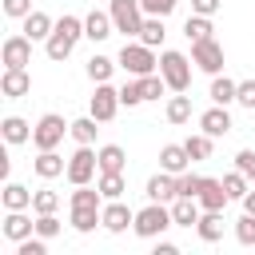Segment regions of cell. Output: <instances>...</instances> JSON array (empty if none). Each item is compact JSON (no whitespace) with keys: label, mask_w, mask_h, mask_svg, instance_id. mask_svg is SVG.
<instances>
[{"label":"cell","mask_w":255,"mask_h":255,"mask_svg":"<svg viewBox=\"0 0 255 255\" xmlns=\"http://www.w3.org/2000/svg\"><path fill=\"white\" fill-rule=\"evenodd\" d=\"M199 187H203V175H195V171H179V175H175V191H179V195L199 199Z\"/></svg>","instance_id":"8d00e7d4"},{"label":"cell","mask_w":255,"mask_h":255,"mask_svg":"<svg viewBox=\"0 0 255 255\" xmlns=\"http://www.w3.org/2000/svg\"><path fill=\"white\" fill-rule=\"evenodd\" d=\"M108 12H112L116 32H124V36H139V28L147 20V12H143L139 0H108Z\"/></svg>","instance_id":"5b68a950"},{"label":"cell","mask_w":255,"mask_h":255,"mask_svg":"<svg viewBox=\"0 0 255 255\" xmlns=\"http://www.w3.org/2000/svg\"><path fill=\"white\" fill-rule=\"evenodd\" d=\"M52 28H56V20H52L48 12H36V8H32V12L24 16V36H28V40H48Z\"/></svg>","instance_id":"ffe728a7"},{"label":"cell","mask_w":255,"mask_h":255,"mask_svg":"<svg viewBox=\"0 0 255 255\" xmlns=\"http://www.w3.org/2000/svg\"><path fill=\"white\" fill-rule=\"evenodd\" d=\"M143 195H147V199H155V203H171V199L179 195V191H175V175L159 167V175H151V179H147Z\"/></svg>","instance_id":"5bb4252c"},{"label":"cell","mask_w":255,"mask_h":255,"mask_svg":"<svg viewBox=\"0 0 255 255\" xmlns=\"http://www.w3.org/2000/svg\"><path fill=\"white\" fill-rule=\"evenodd\" d=\"M199 215H203L199 199H191V195H175V199H171V219H175L179 227H195Z\"/></svg>","instance_id":"e0dca14e"},{"label":"cell","mask_w":255,"mask_h":255,"mask_svg":"<svg viewBox=\"0 0 255 255\" xmlns=\"http://www.w3.org/2000/svg\"><path fill=\"white\" fill-rule=\"evenodd\" d=\"M191 163H195V159L187 155V147H183V143H163V147H159V167H163V171L179 175V171H187Z\"/></svg>","instance_id":"4fadbf2b"},{"label":"cell","mask_w":255,"mask_h":255,"mask_svg":"<svg viewBox=\"0 0 255 255\" xmlns=\"http://www.w3.org/2000/svg\"><path fill=\"white\" fill-rule=\"evenodd\" d=\"M195 231H199L203 243H219L223 239V211H203L199 223H195Z\"/></svg>","instance_id":"7402d4cb"},{"label":"cell","mask_w":255,"mask_h":255,"mask_svg":"<svg viewBox=\"0 0 255 255\" xmlns=\"http://www.w3.org/2000/svg\"><path fill=\"white\" fill-rule=\"evenodd\" d=\"M235 239L243 247H255V215L251 211H243V219H235Z\"/></svg>","instance_id":"f35d334b"},{"label":"cell","mask_w":255,"mask_h":255,"mask_svg":"<svg viewBox=\"0 0 255 255\" xmlns=\"http://www.w3.org/2000/svg\"><path fill=\"white\" fill-rule=\"evenodd\" d=\"M32 211H36V215L60 211V191H52V187H40V191H32Z\"/></svg>","instance_id":"836d02e7"},{"label":"cell","mask_w":255,"mask_h":255,"mask_svg":"<svg viewBox=\"0 0 255 255\" xmlns=\"http://www.w3.org/2000/svg\"><path fill=\"white\" fill-rule=\"evenodd\" d=\"M139 4H143V12H147V16H171L179 0H139Z\"/></svg>","instance_id":"7bdbcfd3"},{"label":"cell","mask_w":255,"mask_h":255,"mask_svg":"<svg viewBox=\"0 0 255 255\" xmlns=\"http://www.w3.org/2000/svg\"><path fill=\"white\" fill-rule=\"evenodd\" d=\"M243 211H251V215H255V183H251V191L243 195Z\"/></svg>","instance_id":"c3c4849f"},{"label":"cell","mask_w":255,"mask_h":255,"mask_svg":"<svg viewBox=\"0 0 255 255\" xmlns=\"http://www.w3.org/2000/svg\"><path fill=\"white\" fill-rule=\"evenodd\" d=\"M223 187H227V195H231V199H243V195H247V191H251V187H247V175H243V171H239V167H235V171H227V175H223Z\"/></svg>","instance_id":"74e56055"},{"label":"cell","mask_w":255,"mask_h":255,"mask_svg":"<svg viewBox=\"0 0 255 255\" xmlns=\"http://www.w3.org/2000/svg\"><path fill=\"white\" fill-rule=\"evenodd\" d=\"M4 207L8 211H28L32 207V191L24 183H4Z\"/></svg>","instance_id":"4316f807"},{"label":"cell","mask_w":255,"mask_h":255,"mask_svg":"<svg viewBox=\"0 0 255 255\" xmlns=\"http://www.w3.org/2000/svg\"><path fill=\"white\" fill-rule=\"evenodd\" d=\"M191 12H199V16H215V12H219V0H191Z\"/></svg>","instance_id":"bcb514c9"},{"label":"cell","mask_w":255,"mask_h":255,"mask_svg":"<svg viewBox=\"0 0 255 255\" xmlns=\"http://www.w3.org/2000/svg\"><path fill=\"white\" fill-rule=\"evenodd\" d=\"M0 231H4L8 239H16V243H20V239L36 235V223H32V219H28L24 211H8V215H4V227H0Z\"/></svg>","instance_id":"44dd1931"},{"label":"cell","mask_w":255,"mask_h":255,"mask_svg":"<svg viewBox=\"0 0 255 255\" xmlns=\"http://www.w3.org/2000/svg\"><path fill=\"white\" fill-rule=\"evenodd\" d=\"M187 120H191V96L175 92L167 100V124H187Z\"/></svg>","instance_id":"f546056e"},{"label":"cell","mask_w":255,"mask_h":255,"mask_svg":"<svg viewBox=\"0 0 255 255\" xmlns=\"http://www.w3.org/2000/svg\"><path fill=\"white\" fill-rule=\"evenodd\" d=\"M235 88H239L235 80H227V76H215L207 96H211V104H223V108H227V104H235Z\"/></svg>","instance_id":"f1b7e54d"},{"label":"cell","mask_w":255,"mask_h":255,"mask_svg":"<svg viewBox=\"0 0 255 255\" xmlns=\"http://www.w3.org/2000/svg\"><path fill=\"white\" fill-rule=\"evenodd\" d=\"M0 60H4V68H28L32 64V40L24 32L20 36H8L4 48H0Z\"/></svg>","instance_id":"8fae6325"},{"label":"cell","mask_w":255,"mask_h":255,"mask_svg":"<svg viewBox=\"0 0 255 255\" xmlns=\"http://www.w3.org/2000/svg\"><path fill=\"white\" fill-rule=\"evenodd\" d=\"M96 124H100V120H96L92 112H88L84 120H72V139H76V143H96V131H100Z\"/></svg>","instance_id":"d6a6232c"},{"label":"cell","mask_w":255,"mask_h":255,"mask_svg":"<svg viewBox=\"0 0 255 255\" xmlns=\"http://www.w3.org/2000/svg\"><path fill=\"white\" fill-rule=\"evenodd\" d=\"M64 135H72V124H64V116H56V112L40 116L36 128H32V143H36V151H52Z\"/></svg>","instance_id":"8992f818"},{"label":"cell","mask_w":255,"mask_h":255,"mask_svg":"<svg viewBox=\"0 0 255 255\" xmlns=\"http://www.w3.org/2000/svg\"><path fill=\"white\" fill-rule=\"evenodd\" d=\"M159 76L167 80L171 92H187V88H191V60H187L183 52L163 48V52H159Z\"/></svg>","instance_id":"277c9868"},{"label":"cell","mask_w":255,"mask_h":255,"mask_svg":"<svg viewBox=\"0 0 255 255\" xmlns=\"http://www.w3.org/2000/svg\"><path fill=\"white\" fill-rule=\"evenodd\" d=\"M199 128L211 135V139H219V135H227L231 131V116H227V108L223 104H215V108H207L203 116H199Z\"/></svg>","instance_id":"2e32d148"},{"label":"cell","mask_w":255,"mask_h":255,"mask_svg":"<svg viewBox=\"0 0 255 255\" xmlns=\"http://www.w3.org/2000/svg\"><path fill=\"white\" fill-rule=\"evenodd\" d=\"M167 227H175V219H171V207H163V203H147V207H139L135 211V223H131V231L139 235V239H159Z\"/></svg>","instance_id":"7a4b0ae2"},{"label":"cell","mask_w":255,"mask_h":255,"mask_svg":"<svg viewBox=\"0 0 255 255\" xmlns=\"http://www.w3.org/2000/svg\"><path fill=\"white\" fill-rule=\"evenodd\" d=\"M0 131H4L8 143H24V139H32V128H28V120H20V116H8V120L0 124Z\"/></svg>","instance_id":"4dcf8cb0"},{"label":"cell","mask_w":255,"mask_h":255,"mask_svg":"<svg viewBox=\"0 0 255 255\" xmlns=\"http://www.w3.org/2000/svg\"><path fill=\"white\" fill-rule=\"evenodd\" d=\"M96 187H100V195H104V199H120V195L128 191V183H124V171H100Z\"/></svg>","instance_id":"484cf974"},{"label":"cell","mask_w":255,"mask_h":255,"mask_svg":"<svg viewBox=\"0 0 255 255\" xmlns=\"http://www.w3.org/2000/svg\"><path fill=\"white\" fill-rule=\"evenodd\" d=\"M112 28H116V24H112V12L92 8V12L84 16V36H88V40H96V44H100V40H108V36H112Z\"/></svg>","instance_id":"ac0fdd59"},{"label":"cell","mask_w":255,"mask_h":255,"mask_svg":"<svg viewBox=\"0 0 255 255\" xmlns=\"http://www.w3.org/2000/svg\"><path fill=\"white\" fill-rule=\"evenodd\" d=\"M96 155H100V171H124L128 167V151L120 143H104Z\"/></svg>","instance_id":"603a6c76"},{"label":"cell","mask_w":255,"mask_h":255,"mask_svg":"<svg viewBox=\"0 0 255 255\" xmlns=\"http://www.w3.org/2000/svg\"><path fill=\"white\" fill-rule=\"evenodd\" d=\"M32 12V0H4V16H16V20H24Z\"/></svg>","instance_id":"f6af8a7d"},{"label":"cell","mask_w":255,"mask_h":255,"mask_svg":"<svg viewBox=\"0 0 255 255\" xmlns=\"http://www.w3.org/2000/svg\"><path fill=\"white\" fill-rule=\"evenodd\" d=\"M183 147H187V155H191V159H207V155H211V135H207V131L187 135V139H183Z\"/></svg>","instance_id":"d590c367"},{"label":"cell","mask_w":255,"mask_h":255,"mask_svg":"<svg viewBox=\"0 0 255 255\" xmlns=\"http://www.w3.org/2000/svg\"><path fill=\"white\" fill-rule=\"evenodd\" d=\"M235 104L255 112V80H239V88H235Z\"/></svg>","instance_id":"b9f144b4"},{"label":"cell","mask_w":255,"mask_h":255,"mask_svg":"<svg viewBox=\"0 0 255 255\" xmlns=\"http://www.w3.org/2000/svg\"><path fill=\"white\" fill-rule=\"evenodd\" d=\"M32 171H36L40 179H56V175H64V171H68V159H64V155H56V147H52V151H40V155L32 159Z\"/></svg>","instance_id":"d6986e66"},{"label":"cell","mask_w":255,"mask_h":255,"mask_svg":"<svg viewBox=\"0 0 255 255\" xmlns=\"http://www.w3.org/2000/svg\"><path fill=\"white\" fill-rule=\"evenodd\" d=\"M116 64H120V60L92 56V60H88V80H96V84H108V80H112V72H116Z\"/></svg>","instance_id":"1f68e13d"},{"label":"cell","mask_w":255,"mask_h":255,"mask_svg":"<svg viewBox=\"0 0 255 255\" xmlns=\"http://www.w3.org/2000/svg\"><path fill=\"white\" fill-rule=\"evenodd\" d=\"M139 80V88H143V100H159L163 92H167V80L159 76V72H151V76H135Z\"/></svg>","instance_id":"e575fe53"},{"label":"cell","mask_w":255,"mask_h":255,"mask_svg":"<svg viewBox=\"0 0 255 255\" xmlns=\"http://www.w3.org/2000/svg\"><path fill=\"white\" fill-rule=\"evenodd\" d=\"M227 187H223V179H207L203 175V187H199V207L203 211H223L227 207Z\"/></svg>","instance_id":"9a60e30c"},{"label":"cell","mask_w":255,"mask_h":255,"mask_svg":"<svg viewBox=\"0 0 255 255\" xmlns=\"http://www.w3.org/2000/svg\"><path fill=\"white\" fill-rule=\"evenodd\" d=\"M131 223H135V211H131L124 199H108V203H104V219H100V227H104V231L120 235V231H128Z\"/></svg>","instance_id":"30bf717a"},{"label":"cell","mask_w":255,"mask_h":255,"mask_svg":"<svg viewBox=\"0 0 255 255\" xmlns=\"http://www.w3.org/2000/svg\"><path fill=\"white\" fill-rule=\"evenodd\" d=\"M179 247L175 243H167V239H155V255H175Z\"/></svg>","instance_id":"7dc6e473"},{"label":"cell","mask_w":255,"mask_h":255,"mask_svg":"<svg viewBox=\"0 0 255 255\" xmlns=\"http://www.w3.org/2000/svg\"><path fill=\"white\" fill-rule=\"evenodd\" d=\"M191 64H195L199 72H207V76H219V72H223V44H219L215 36L191 44Z\"/></svg>","instance_id":"ba28073f"},{"label":"cell","mask_w":255,"mask_h":255,"mask_svg":"<svg viewBox=\"0 0 255 255\" xmlns=\"http://www.w3.org/2000/svg\"><path fill=\"white\" fill-rule=\"evenodd\" d=\"M211 16H199V12H191L187 16V24H183V36L191 40V44H199V40H211Z\"/></svg>","instance_id":"d4e9b609"},{"label":"cell","mask_w":255,"mask_h":255,"mask_svg":"<svg viewBox=\"0 0 255 255\" xmlns=\"http://www.w3.org/2000/svg\"><path fill=\"white\" fill-rule=\"evenodd\" d=\"M116 60H120V68H124L128 76H151V72L159 68V60H155V48H147L143 40H135V44H124Z\"/></svg>","instance_id":"3957f363"},{"label":"cell","mask_w":255,"mask_h":255,"mask_svg":"<svg viewBox=\"0 0 255 255\" xmlns=\"http://www.w3.org/2000/svg\"><path fill=\"white\" fill-rule=\"evenodd\" d=\"M235 167H239L247 179H255V151H251V147H243V151L235 155Z\"/></svg>","instance_id":"ee69618b"},{"label":"cell","mask_w":255,"mask_h":255,"mask_svg":"<svg viewBox=\"0 0 255 255\" xmlns=\"http://www.w3.org/2000/svg\"><path fill=\"white\" fill-rule=\"evenodd\" d=\"M60 219H56V211H48V215H36V235H44V239H56L60 235Z\"/></svg>","instance_id":"ab89813d"},{"label":"cell","mask_w":255,"mask_h":255,"mask_svg":"<svg viewBox=\"0 0 255 255\" xmlns=\"http://www.w3.org/2000/svg\"><path fill=\"white\" fill-rule=\"evenodd\" d=\"M0 92H4L8 100L28 96V92H32V76H28V68H4V76H0Z\"/></svg>","instance_id":"7c38bea8"},{"label":"cell","mask_w":255,"mask_h":255,"mask_svg":"<svg viewBox=\"0 0 255 255\" xmlns=\"http://www.w3.org/2000/svg\"><path fill=\"white\" fill-rule=\"evenodd\" d=\"M88 112H92L100 124L116 120V112H120V88H112V84H96V96H92Z\"/></svg>","instance_id":"9c48e42d"},{"label":"cell","mask_w":255,"mask_h":255,"mask_svg":"<svg viewBox=\"0 0 255 255\" xmlns=\"http://www.w3.org/2000/svg\"><path fill=\"white\" fill-rule=\"evenodd\" d=\"M104 219V207H72V227L80 231V235H88V231H96V223Z\"/></svg>","instance_id":"cb8c5ba5"},{"label":"cell","mask_w":255,"mask_h":255,"mask_svg":"<svg viewBox=\"0 0 255 255\" xmlns=\"http://www.w3.org/2000/svg\"><path fill=\"white\" fill-rule=\"evenodd\" d=\"M80 36H84V20H80V16H60V20H56V28H52V36L44 40L48 60H56V64H60V60H68Z\"/></svg>","instance_id":"6da1fadb"},{"label":"cell","mask_w":255,"mask_h":255,"mask_svg":"<svg viewBox=\"0 0 255 255\" xmlns=\"http://www.w3.org/2000/svg\"><path fill=\"white\" fill-rule=\"evenodd\" d=\"M120 104H124V108L143 104V88H139V80H131V84H124V88H120Z\"/></svg>","instance_id":"60d3db41"},{"label":"cell","mask_w":255,"mask_h":255,"mask_svg":"<svg viewBox=\"0 0 255 255\" xmlns=\"http://www.w3.org/2000/svg\"><path fill=\"white\" fill-rule=\"evenodd\" d=\"M163 36H167L163 16H147V20H143V28H139V40H143L147 48H159V44H163Z\"/></svg>","instance_id":"83f0119b"},{"label":"cell","mask_w":255,"mask_h":255,"mask_svg":"<svg viewBox=\"0 0 255 255\" xmlns=\"http://www.w3.org/2000/svg\"><path fill=\"white\" fill-rule=\"evenodd\" d=\"M96 171H100V155L92 151V143H80L72 155H68V183L72 187H80V183H92L96 179Z\"/></svg>","instance_id":"52a82bcc"}]
</instances>
